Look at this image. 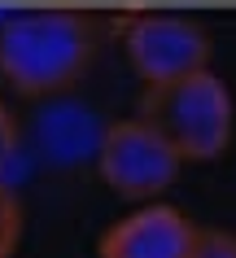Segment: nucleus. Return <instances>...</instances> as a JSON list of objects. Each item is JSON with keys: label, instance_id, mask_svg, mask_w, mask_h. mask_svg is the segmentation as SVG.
Masks as SVG:
<instances>
[{"label": "nucleus", "instance_id": "nucleus-6", "mask_svg": "<svg viewBox=\"0 0 236 258\" xmlns=\"http://www.w3.org/2000/svg\"><path fill=\"white\" fill-rule=\"evenodd\" d=\"M101 136L105 127L97 122V114L79 101H53L35 118V145H40L44 158L70 166V162H84V158H97Z\"/></svg>", "mask_w": 236, "mask_h": 258}, {"label": "nucleus", "instance_id": "nucleus-3", "mask_svg": "<svg viewBox=\"0 0 236 258\" xmlns=\"http://www.w3.org/2000/svg\"><path fill=\"white\" fill-rule=\"evenodd\" d=\"M184 158L153 132L144 118L110 122L97 149V171L127 202H158L180 179Z\"/></svg>", "mask_w": 236, "mask_h": 258}, {"label": "nucleus", "instance_id": "nucleus-2", "mask_svg": "<svg viewBox=\"0 0 236 258\" xmlns=\"http://www.w3.org/2000/svg\"><path fill=\"white\" fill-rule=\"evenodd\" d=\"M140 118L149 122L184 162H210L232 145L236 132V105L227 83L214 70H197L175 83L144 88Z\"/></svg>", "mask_w": 236, "mask_h": 258}, {"label": "nucleus", "instance_id": "nucleus-5", "mask_svg": "<svg viewBox=\"0 0 236 258\" xmlns=\"http://www.w3.org/2000/svg\"><path fill=\"white\" fill-rule=\"evenodd\" d=\"M197 232L180 206L140 202L101 236V258H193Z\"/></svg>", "mask_w": 236, "mask_h": 258}, {"label": "nucleus", "instance_id": "nucleus-7", "mask_svg": "<svg viewBox=\"0 0 236 258\" xmlns=\"http://www.w3.org/2000/svg\"><path fill=\"white\" fill-rule=\"evenodd\" d=\"M22 241V202L18 192L0 179V258H14Z\"/></svg>", "mask_w": 236, "mask_h": 258}, {"label": "nucleus", "instance_id": "nucleus-9", "mask_svg": "<svg viewBox=\"0 0 236 258\" xmlns=\"http://www.w3.org/2000/svg\"><path fill=\"white\" fill-rule=\"evenodd\" d=\"M14 153H18V122L9 114V105L0 101V179H5V171L14 162Z\"/></svg>", "mask_w": 236, "mask_h": 258}, {"label": "nucleus", "instance_id": "nucleus-4", "mask_svg": "<svg viewBox=\"0 0 236 258\" xmlns=\"http://www.w3.org/2000/svg\"><path fill=\"white\" fill-rule=\"evenodd\" d=\"M123 53L144 88L175 83L210 66V35L184 14H131L123 18Z\"/></svg>", "mask_w": 236, "mask_h": 258}, {"label": "nucleus", "instance_id": "nucleus-1", "mask_svg": "<svg viewBox=\"0 0 236 258\" xmlns=\"http://www.w3.org/2000/svg\"><path fill=\"white\" fill-rule=\"evenodd\" d=\"M97 31L79 9H18L0 18V79L18 96L53 101L84 79Z\"/></svg>", "mask_w": 236, "mask_h": 258}, {"label": "nucleus", "instance_id": "nucleus-8", "mask_svg": "<svg viewBox=\"0 0 236 258\" xmlns=\"http://www.w3.org/2000/svg\"><path fill=\"white\" fill-rule=\"evenodd\" d=\"M193 258H236V232L223 228H201L193 245Z\"/></svg>", "mask_w": 236, "mask_h": 258}]
</instances>
